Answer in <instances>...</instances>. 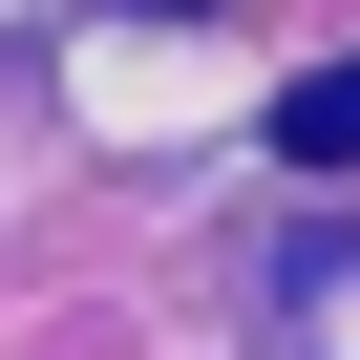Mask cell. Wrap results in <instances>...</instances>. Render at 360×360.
<instances>
[{
    "mask_svg": "<svg viewBox=\"0 0 360 360\" xmlns=\"http://www.w3.org/2000/svg\"><path fill=\"white\" fill-rule=\"evenodd\" d=\"M276 148H297V169H360V64H318V85H276Z\"/></svg>",
    "mask_w": 360,
    "mask_h": 360,
    "instance_id": "cell-1",
    "label": "cell"
}]
</instances>
